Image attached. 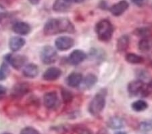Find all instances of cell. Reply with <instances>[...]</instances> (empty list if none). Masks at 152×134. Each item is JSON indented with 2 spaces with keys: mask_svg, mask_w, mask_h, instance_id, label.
<instances>
[{
  "mask_svg": "<svg viewBox=\"0 0 152 134\" xmlns=\"http://www.w3.org/2000/svg\"><path fill=\"white\" fill-rule=\"evenodd\" d=\"M75 27L68 18H51L45 23L43 33L45 35L51 36L62 33H73Z\"/></svg>",
  "mask_w": 152,
  "mask_h": 134,
  "instance_id": "cell-1",
  "label": "cell"
},
{
  "mask_svg": "<svg viewBox=\"0 0 152 134\" xmlns=\"http://www.w3.org/2000/svg\"><path fill=\"white\" fill-rule=\"evenodd\" d=\"M98 39L102 41H108L111 40L114 33V27L112 24L107 19L100 21L95 26Z\"/></svg>",
  "mask_w": 152,
  "mask_h": 134,
  "instance_id": "cell-2",
  "label": "cell"
},
{
  "mask_svg": "<svg viewBox=\"0 0 152 134\" xmlns=\"http://www.w3.org/2000/svg\"><path fill=\"white\" fill-rule=\"evenodd\" d=\"M105 105V94L100 92L97 93L91 101L89 105V111L91 114L97 116L104 109Z\"/></svg>",
  "mask_w": 152,
  "mask_h": 134,
  "instance_id": "cell-3",
  "label": "cell"
},
{
  "mask_svg": "<svg viewBox=\"0 0 152 134\" xmlns=\"http://www.w3.org/2000/svg\"><path fill=\"white\" fill-rule=\"evenodd\" d=\"M58 59V53L51 46L47 45L41 51V60L45 64H51L54 63Z\"/></svg>",
  "mask_w": 152,
  "mask_h": 134,
  "instance_id": "cell-4",
  "label": "cell"
},
{
  "mask_svg": "<svg viewBox=\"0 0 152 134\" xmlns=\"http://www.w3.org/2000/svg\"><path fill=\"white\" fill-rule=\"evenodd\" d=\"M4 58L6 62H8L14 69L16 70H19L22 67H23L27 61V58L24 56L19 54L15 55L12 54V53H8V54L6 55Z\"/></svg>",
  "mask_w": 152,
  "mask_h": 134,
  "instance_id": "cell-5",
  "label": "cell"
},
{
  "mask_svg": "<svg viewBox=\"0 0 152 134\" xmlns=\"http://www.w3.org/2000/svg\"><path fill=\"white\" fill-rule=\"evenodd\" d=\"M75 41L72 38L68 36H62L56 39L55 45L58 50L60 51L68 50L73 47Z\"/></svg>",
  "mask_w": 152,
  "mask_h": 134,
  "instance_id": "cell-6",
  "label": "cell"
},
{
  "mask_svg": "<svg viewBox=\"0 0 152 134\" xmlns=\"http://www.w3.org/2000/svg\"><path fill=\"white\" fill-rule=\"evenodd\" d=\"M59 102L58 96L56 92H50L45 94L43 96V104L49 110L54 109L58 106Z\"/></svg>",
  "mask_w": 152,
  "mask_h": 134,
  "instance_id": "cell-7",
  "label": "cell"
},
{
  "mask_svg": "<svg viewBox=\"0 0 152 134\" xmlns=\"http://www.w3.org/2000/svg\"><path fill=\"white\" fill-rule=\"evenodd\" d=\"M30 91V87L26 83H18L12 89L11 95L14 98H20Z\"/></svg>",
  "mask_w": 152,
  "mask_h": 134,
  "instance_id": "cell-8",
  "label": "cell"
},
{
  "mask_svg": "<svg viewBox=\"0 0 152 134\" xmlns=\"http://www.w3.org/2000/svg\"><path fill=\"white\" fill-rule=\"evenodd\" d=\"M129 4L128 1L126 0H121L110 7V11L113 16H119L129 8Z\"/></svg>",
  "mask_w": 152,
  "mask_h": 134,
  "instance_id": "cell-9",
  "label": "cell"
},
{
  "mask_svg": "<svg viewBox=\"0 0 152 134\" xmlns=\"http://www.w3.org/2000/svg\"><path fill=\"white\" fill-rule=\"evenodd\" d=\"M87 58L86 53L82 50H75L70 53L68 58V62L72 65H78L83 62Z\"/></svg>",
  "mask_w": 152,
  "mask_h": 134,
  "instance_id": "cell-10",
  "label": "cell"
},
{
  "mask_svg": "<svg viewBox=\"0 0 152 134\" xmlns=\"http://www.w3.org/2000/svg\"><path fill=\"white\" fill-rule=\"evenodd\" d=\"M62 75V70L58 67H51L45 70L43 74V79L45 81H55Z\"/></svg>",
  "mask_w": 152,
  "mask_h": 134,
  "instance_id": "cell-11",
  "label": "cell"
},
{
  "mask_svg": "<svg viewBox=\"0 0 152 134\" xmlns=\"http://www.w3.org/2000/svg\"><path fill=\"white\" fill-rule=\"evenodd\" d=\"M12 31L20 35H26L30 33L31 27L28 23L24 22H18L12 26Z\"/></svg>",
  "mask_w": 152,
  "mask_h": 134,
  "instance_id": "cell-12",
  "label": "cell"
},
{
  "mask_svg": "<svg viewBox=\"0 0 152 134\" xmlns=\"http://www.w3.org/2000/svg\"><path fill=\"white\" fill-rule=\"evenodd\" d=\"M72 3L70 0H56L53 4V10L56 12L62 13L70 9Z\"/></svg>",
  "mask_w": 152,
  "mask_h": 134,
  "instance_id": "cell-13",
  "label": "cell"
},
{
  "mask_svg": "<svg viewBox=\"0 0 152 134\" xmlns=\"http://www.w3.org/2000/svg\"><path fill=\"white\" fill-rule=\"evenodd\" d=\"M25 40L20 37H12L9 41V47L12 52H17L25 45Z\"/></svg>",
  "mask_w": 152,
  "mask_h": 134,
  "instance_id": "cell-14",
  "label": "cell"
},
{
  "mask_svg": "<svg viewBox=\"0 0 152 134\" xmlns=\"http://www.w3.org/2000/svg\"><path fill=\"white\" fill-rule=\"evenodd\" d=\"M107 125L112 130H119L125 125V121L120 116H112L107 121Z\"/></svg>",
  "mask_w": 152,
  "mask_h": 134,
  "instance_id": "cell-15",
  "label": "cell"
},
{
  "mask_svg": "<svg viewBox=\"0 0 152 134\" xmlns=\"http://www.w3.org/2000/svg\"><path fill=\"white\" fill-rule=\"evenodd\" d=\"M83 81V75L79 72H72L68 75L66 83L68 86L71 87H77L80 85Z\"/></svg>",
  "mask_w": 152,
  "mask_h": 134,
  "instance_id": "cell-16",
  "label": "cell"
},
{
  "mask_svg": "<svg viewBox=\"0 0 152 134\" xmlns=\"http://www.w3.org/2000/svg\"><path fill=\"white\" fill-rule=\"evenodd\" d=\"M144 83L141 80H135L130 83L128 85V91L130 94L137 95L139 93H141L142 89H143Z\"/></svg>",
  "mask_w": 152,
  "mask_h": 134,
  "instance_id": "cell-17",
  "label": "cell"
},
{
  "mask_svg": "<svg viewBox=\"0 0 152 134\" xmlns=\"http://www.w3.org/2000/svg\"><path fill=\"white\" fill-rule=\"evenodd\" d=\"M39 69L35 64H28L25 66L23 70V74L24 77L28 78H35L37 76Z\"/></svg>",
  "mask_w": 152,
  "mask_h": 134,
  "instance_id": "cell-18",
  "label": "cell"
},
{
  "mask_svg": "<svg viewBox=\"0 0 152 134\" xmlns=\"http://www.w3.org/2000/svg\"><path fill=\"white\" fill-rule=\"evenodd\" d=\"M130 40L128 35H124L121 36L117 41V50L119 52H125L129 46Z\"/></svg>",
  "mask_w": 152,
  "mask_h": 134,
  "instance_id": "cell-19",
  "label": "cell"
},
{
  "mask_svg": "<svg viewBox=\"0 0 152 134\" xmlns=\"http://www.w3.org/2000/svg\"><path fill=\"white\" fill-rule=\"evenodd\" d=\"M125 59H126V60L129 63L133 64H141V63H143L144 62V59L143 57L133 53H130L126 54Z\"/></svg>",
  "mask_w": 152,
  "mask_h": 134,
  "instance_id": "cell-20",
  "label": "cell"
},
{
  "mask_svg": "<svg viewBox=\"0 0 152 134\" xmlns=\"http://www.w3.org/2000/svg\"><path fill=\"white\" fill-rule=\"evenodd\" d=\"M97 81V78L94 74H88L87 76L85 77L83 81V83H84L85 87L87 89L91 88L93 86H94Z\"/></svg>",
  "mask_w": 152,
  "mask_h": 134,
  "instance_id": "cell-21",
  "label": "cell"
},
{
  "mask_svg": "<svg viewBox=\"0 0 152 134\" xmlns=\"http://www.w3.org/2000/svg\"><path fill=\"white\" fill-rule=\"evenodd\" d=\"M148 108V104L144 100H137L136 102H133L132 104V108H133L134 111L137 112H141L144 111Z\"/></svg>",
  "mask_w": 152,
  "mask_h": 134,
  "instance_id": "cell-22",
  "label": "cell"
},
{
  "mask_svg": "<svg viewBox=\"0 0 152 134\" xmlns=\"http://www.w3.org/2000/svg\"><path fill=\"white\" fill-rule=\"evenodd\" d=\"M139 49L143 52H147L150 50L151 48V43L148 39H142L139 42Z\"/></svg>",
  "mask_w": 152,
  "mask_h": 134,
  "instance_id": "cell-23",
  "label": "cell"
},
{
  "mask_svg": "<svg viewBox=\"0 0 152 134\" xmlns=\"http://www.w3.org/2000/svg\"><path fill=\"white\" fill-rule=\"evenodd\" d=\"M10 74V69L6 63L3 62L0 66V81L6 79Z\"/></svg>",
  "mask_w": 152,
  "mask_h": 134,
  "instance_id": "cell-24",
  "label": "cell"
},
{
  "mask_svg": "<svg viewBox=\"0 0 152 134\" xmlns=\"http://www.w3.org/2000/svg\"><path fill=\"white\" fill-rule=\"evenodd\" d=\"M61 93H62V100L63 102H64V104H68L72 102L73 99V94L70 91L66 89L63 88L62 89V92H61Z\"/></svg>",
  "mask_w": 152,
  "mask_h": 134,
  "instance_id": "cell-25",
  "label": "cell"
},
{
  "mask_svg": "<svg viewBox=\"0 0 152 134\" xmlns=\"http://www.w3.org/2000/svg\"><path fill=\"white\" fill-rule=\"evenodd\" d=\"M75 132L77 134H93L92 131L84 125H77L74 127Z\"/></svg>",
  "mask_w": 152,
  "mask_h": 134,
  "instance_id": "cell-26",
  "label": "cell"
},
{
  "mask_svg": "<svg viewBox=\"0 0 152 134\" xmlns=\"http://www.w3.org/2000/svg\"><path fill=\"white\" fill-rule=\"evenodd\" d=\"M139 130L148 132L152 130V121H145L141 122L139 125Z\"/></svg>",
  "mask_w": 152,
  "mask_h": 134,
  "instance_id": "cell-27",
  "label": "cell"
},
{
  "mask_svg": "<svg viewBox=\"0 0 152 134\" xmlns=\"http://www.w3.org/2000/svg\"><path fill=\"white\" fill-rule=\"evenodd\" d=\"M150 31L148 29L146 28H141V29H137L135 30V34L137 36L140 37H148L150 35Z\"/></svg>",
  "mask_w": 152,
  "mask_h": 134,
  "instance_id": "cell-28",
  "label": "cell"
},
{
  "mask_svg": "<svg viewBox=\"0 0 152 134\" xmlns=\"http://www.w3.org/2000/svg\"><path fill=\"white\" fill-rule=\"evenodd\" d=\"M20 134H41L39 131L35 130V128L31 127H26L21 130Z\"/></svg>",
  "mask_w": 152,
  "mask_h": 134,
  "instance_id": "cell-29",
  "label": "cell"
},
{
  "mask_svg": "<svg viewBox=\"0 0 152 134\" xmlns=\"http://www.w3.org/2000/svg\"><path fill=\"white\" fill-rule=\"evenodd\" d=\"M152 93V81H151L149 83H148V84L146 85L145 87H143V89H142L141 94L145 96H148V95Z\"/></svg>",
  "mask_w": 152,
  "mask_h": 134,
  "instance_id": "cell-30",
  "label": "cell"
},
{
  "mask_svg": "<svg viewBox=\"0 0 152 134\" xmlns=\"http://www.w3.org/2000/svg\"><path fill=\"white\" fill-rule=\"evenodd\" d=\"M7 11L3 6L0 4V21L6 18L7 16Z\"/></svg>",
  "mask_w": 152,
  "mask_h": 134,
  "instance_id": "cell-31",
  "label": "cell"
},
{
  "mask_svg": "<svg viewBox=\"0 0 152 134\" xmlns=\"http://www.w3.org/2000/svg\"><path fill=\"white\" fill-rule=\"evenodd\" d=\"M7 89L6 87H5L4 85H0V100H2L5 97L6 94Z\"/></svg>",
  "mask_w": 152,
  "mask_h": 134,
  "instance_id": "cell-32",
  "label": "cell"
},
{
  "mask_svg": "<svg viewBox=\"0 0 152 134\" xmlns=\"http://www.w3.org/2000/svg\"><path fill=\"white\" fill-rule=\"evenodd\" d=\"M131 1H133L134 4H136L137 6H141L145 4L146 0H131Z\"/></svg>",
  "mask_w": 152,
  "mask_h": 134,
  "instance_id": "cell-33",
  "label": "cell"
},
{
  "mask_svg": "<svg viewBox=\"0 0 152 134\" xmlns=\"http://www.w3.org/2000/svg\"><path fill=\"white\" fill-rule=\"evenodd\" d=\"M85 0H70V1L72 4H80L83 3Z\"/></svg>",
  "mask_w": 152,
  "mask_h": 134,
  "instance_id": "cell-34",
  "label": "cell"
},
{
  "mask_svg": "<svg viewBox=\"0 0 152 134\" xmlns=\"http://www.w3.org/2000/svg\"><path fill=\"white\" fill-rule=\"evenodd\" d=\"M28 1L32 5H37L40 2V0H28Z\"/></svg>",
  "mask_w": 152,
  "mask_h": 134,
  "instance_id": "cell-35",
  "label": "cell"
},
{
  "mask_svg": "<svg viewBox=\"0 0 152 134\" xmlns=\"http://www.w3.org/2000/svg\"><path fill=\"white\" fill-rule=\"evenodd\" d=\"M115 134H127V133L124 132V131H118V132H116Z\"/></svg>",
  "mask_w": 152,
  "mask_h": 134,
  "instance_id": "cell-36",
  "label": "cell"
},
{
  "mask_svg": "<svg viewBox=\"0 0 152 134\" xmlns=\"http://www.w3.org/2000/svg\"><path fill=\"white\" fill-rule=\"evenodd\" d=\"M0 134H11V133H7V132H4V133H0Z\"/></svg>",
  "mask_w": 152,
  "mask_h": 134,
  "instance_id": "cell-37",
  "label": "cell"
}]
</instances>
